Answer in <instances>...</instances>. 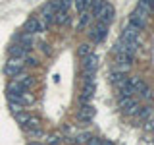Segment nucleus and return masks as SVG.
Segmentation results:
<instances>
[{"mask_svg": "<svg viewBox=\"0 0 154 145\" xmlns=\"http://www.w3.org/2000/svg\"><path fill=\"white\" fill-rule=\"evenodd\" d=\"M119 39L122 41H127V43H133V45H143V39H141V31H139L135 25H131V23L127 21V25L123 27L122 35H119Z\"/></svg>", "mask_w": 154, "mask_h": 145, "instance_id": "nucleus-1", "label": "nucleus"}, {"mask_svg": "<svg viewBox=\"0 0 154 145\" xmlns=\"http://www.w3.org/2000/svg\"><path fill=\"white\" fill-rule=\"evenodd\" d=\"M118 106L123 114H135V110L139 108V101L137 97L131 95V97H118Z\"/></svg>", "mask_w": 154, "mask_h": 145, "instance_id": "nucleus-2", "label": "nucleus"}, {"mask_svg": "<svg viewBox=\"0 0 154 145\" xmlns=\"http://www.w3.org/2000/svg\"><path fill=\"white\" fill-rule=\"evenodd\" d=\"M148 19H150V16H148L146 12L135 8L133 12H131V16H129V23H131V25H135L139 31H143V29L148 25Z\"/></svg>", "mask_w": 154, "mask_h": 145, "instance_id": "nucleus-3", "label": "nucleus"}, {"mask_svg": "<svg viewBox=\"0 0 154 145\" xmlns=\"http://www.w3.org/2000/svg\"><path fill=\"white\" fill-rule=\"evenodd\" d=\"M23 31L29 33V35H37V33H42V31H46V25L41 21L37 16H33V18H29L25 23H23Z\"/></svg>", "mask_w": 154, "mask_h": 145, "instance_id": "nucleus-4", "label": "nucleus"}, {"mask_svg": "<svg viewBox=\"0 0 154 145\" xmlns=\"http://www.w3.org/2000/svg\"><path fill=\"white\" fill-rule=\"evenodd\" d=\"M106 35H108V25L102 21H96V25L91 27V31H89V37L93 43H102Z\"/></svg>", "mask_w": 154, "mask_h": 145, "instance_id": "nucleus-5", "label": "nucleus"}, {"mask_svg": "<svg viewBox=\"0 0 154 145\" xmlns=\"http://www.w3.org/2000/svg\"><path fill=\"white\" fill-rule=\"evenodd\" d=\"M23 70H25V66H23L21 60H17V58H10L6 62V66H4V72H6V76L14 77L17 74H23Z\"/></svg>", "mask_w": 154, "mask_h": 145, "instance_id": "nucleus-6", "label": "nucleus"}, {"mask_svg": "<svg viewBox=\"0 0 154 145\" xmlns=\"http://www.w3.org/2000/svg\"><path fill=\"white\" fill-rule=\"evenodd\" d=\"M94 19H96V21L106 23V25H110V23H112V19H114V6H112L110 2H106V4H104V8L94 16Z\"/></svg>", "mask_w": 154, "mask_h": 145, "instance_id": "nucleus-7", "label": "nucleus"}, {"mask_svg": "<svg viewBox=\"0 0 154 145\" xmlns=\"http://www.w3.org/2000/svg\"><path fill=\"white\" fill-rule=\"evenodd\" d=\"M81 70H83V74H94L96 72V66H98V60H96V56H94V52L93 54H89V56H85V58H81Z\"/></svg>", "mask_w": 154, "mask_h": 145, "instance_id": "nucleus-8", "label": "nucleus"}, {"mask_svg": "<svg viewBox=\"0 0 154 145\" xmlns=\"http://www.w3.org/2000/svg\"><path fill=\"white\" fill-rule=\"evenodd\" d=\"M93 116H94V106L93 105H81V108H79V112H77V118L81 120V122H91L93 120Z\"/></svg>", "mask_w": 154, "mask_h": 145, "instance_id": "nucleus-9", "label": "nucleus"}, {"mask_svg": "<svg viewBox=\"0 0 154 145\" xmlns=\"http://www.w3.org/2000/svg\"><path fill=\"white\" fill-rule=\"evenodd\" d=\"M8 52H10V58H17V60H23V58L29 56V50H27V48H23L21 45H17V43L10 45Z\"/></svg>", "mask_w": 154, "mask_h": 145, "instance_id": "nucleus-10", "label": "nucleus"}, {"mask_svg": "<svg viewBox=\"0 0 154 145\" xmlns=\"http://www.w3.org/2000/svg\"><path fill=\"white\" fill-rule=\"evenodd\" d=\"M16 43L17 45H21L23 48H27V50H31L33 45H35V35H29V33H19V35L16 37Z\"/></svg>", "mask_w": 154, "mask_h": 145, "instance_id": "nucleus-11", "label": "nucleus"}, {"mask_svg": "<svg viewBox=\"0 0 154 145\" xmlns=\"http://www.w3.org/2000/svg\"><path fill=\"white\" fill-rule=\"evenodd\" d=\"M77 18H79V19H77V23H75V29H77V31H83V29H87V27H89V23L93 21V14H91L89 10H87V12H81Z\"/></svg>", "mask_w": 154, "mask_h": 145, "instance_id": "nucleus-12", "label": "nucleus"}, {"mask_svg": "<svg viewBox=\"0 0 154 145\" xmlns=\"http://www.w3.org/2000/svg\"><path fill=\"white\" fill-rule=\"evenodd\" d=\"M150 116H152V106H148V105H139V108L135 110V118L139 122H146Z\"/></svg>", "mask_w": 154, "mask_h": 145, "instance_id": "nucleus-13", "label": "nucleus"}, {"mask_svg": "<svg viewBox=\"0 0 154 145\" xmlns=\"http://www.w3.org/2000/svg\"><path fill=\"white\" fill-rule=\"evenodd\" d=\"M52 23H56V25H69V23H71V16H69V12L58 10V12L54 14V21H52Z\"/></svg>", "mask_w": 154, "mask_h": 145, "instance_id": "nucleus-14", "label": "nucleus"}, {"mask_svg": "<svg viewBox=\"0 0 154 145\" xmlns=\"http://www.w3.org/2000/svg\"><path fill=\"white\" fill-rule=\"evenodd\" d=\"M12 81H16V83H17L19 87H23V89H29V87H31V83H33L31 76H27V74H17V76H14Z\"/></svg>", "mask_w": 154, "mask_h": 145, "instance_id": "nucleus-15", "label": "nucleus"}, {"mask_svg": "<svg viewBox=\"0 0 154 145\" xmlns=\"http://www.w3.org/2000/svg\"><path fill=\"white\" fill-rule=\"evenodd\" d=\"M21 128L25 130V132H33V130H38V128H42V126H41V120H38V118H35V116L29 114V118L25 120V124H23Z\"/></svg>", "mask_w": 154, "mask_h": 145, "instance_id": "nucleus-16", "label": "nucleus"}, {"mask_svg": "<svg viewBox=\"0 0 154 145\" xmlns=\"http://www.w3.org/2000/svg\"><path fill=\"white\" fill-rule=\"evenodd\" d=\"M73 8L77 12H87V10L91 8V0H73Z\"/></svg>", "mask_w": 154, "mask_h": 145, "instance_id": "nucleus-17", "label": "nucleus"}, {"mask_svg": "<svg viewBox=\"0 0 154 145\" xmlns=\"http://www.w3.org/2000/svg\"><path fill=\"white\" fill-rule=\"evenodd\" d=\"M77 54H79V58H85V56L93 54V47L83 43V45H79V48H77Z\"/></svg>", "mask_w": 154, "mask_h": 145, "instance_id": "nucleus-18", "label": "nucleus"}, {"mask_svg": "<svg viewBox=\"0 0 154 145\" xmlns=\"http://www.w3.org/2000/svg\"><path fill=\"white\" fill-rule=\"evenodd\" d=\"M14 118H16V122L19 126H23V124H25V120L29 118V114L25 112V110H17V112H14Z\"/></svg>", "mask_w": 154, "mask_h": 145, "instance_id": "nucleus-19", "label": "nucleus"}, {"mask_svg": "<svg viewBox=\"0 0 154 145\" xmlns=\"http://www.w3.org/2000/svg\"><path fill=\"white\" fill-rule=\"evenodd\" d=\"M85 145H102V137H96V135L91 134V137L87 139V143Z\"/></svg>", "mask_w": 154, "mask_h": 145, "instance_id": "nucleus-20", "label": "nucleus"}, {"mask_svg": "<svg viewBox=\"0 0 154 145\" xmlns=\"http://www.w3.org/2000/svg\"><path fill=\"white\" fill-rule=\"evenodd\" d=\"M46 143H48V145H60L62 139L58 137V135H48V137H46Z\"/></svg>", "mask_w": 154, "mask_h": 145, "instance_id": "nucleus-21", "label": "nucleus"}, {"mask_svg": "<svg viewBox=\"0 0 154 145\" xmlns=\"http://www.w3.org/2000/svg\"><path fill=\"white\" fill-rule=\"evenodd\" d=\"M146 130H148V132H154V118L146 120Z\"/></svg>", "mask_w": 154, "mask_h": 145, "instance_id": "nucleus-22", "label": "nucleus"}, {"mask_svg": "<svg viewBox=\"0 0 154 145\" xmlns=\"http://www.w3.org/2000/svg\"><path fill=\"white\" fill-rule=\"evenodd\" d=\"M27 145H42V143H38V141H29Z\"/></svg>", "mask_w": 154, "mask_h": 145, "instance_id": "nucleus-23", "label": "nucleus"}]
</instances>
